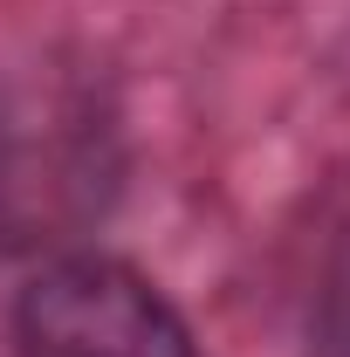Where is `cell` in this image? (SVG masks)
<instances>
[{
    "mask_svg": "<svg viewBox=\"0 0 350 357\" xmlns=\"http://www.w3.org/2000/svg\"><path fill=\"white\" fill-rule=\"evenodd\" d=\"M7 357H206L172 296L117 255H55L7 303Z\"/></svg>",
    "mask_w": 350,
    "mask_h": 357,
    "instance_id": "obj_1",
    "label": "cell"
},
{
    "mask_svg": "<svg viewBox=\"0 0 350 357\" xmlns=\"http://www.w3.org/2000/svg\"><path fill=\"white\" fill-rule=\"evenodd\" d=\"M309 357H350V227L330 241L309 296Z\"/></svg>",
    "mask_w": 350,
    "mask_h": 357,
    "instance_id": "obj_2",
    "label": "cell"
}]
</instances>
